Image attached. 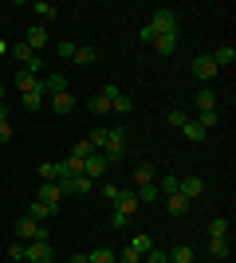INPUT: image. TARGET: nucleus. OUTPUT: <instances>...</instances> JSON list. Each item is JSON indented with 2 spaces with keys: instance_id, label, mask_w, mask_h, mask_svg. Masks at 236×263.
Returning <instances> with one entry per match:
<instances>
[{
  "instance_id": "nucleus-36",
  "label": "nucleus",
  "mask_w": 236,
  "mask_h": 263,
  "mask_svg": "<svg viewBox=\"0 0 236 263\" xmlns=\"http://www.w3.org/2000/svg\"><path fill=\"white\" fill-rule=\"evenodd\" d=\"M56 173H59L56 161H44V165H40V181H56Z\"/></svg>"
},
{
  "instance_id": "nucleus-41",
  "label": "nucleus",
  "mask_w": 236,
  "mask_h": 263,
  "mask_svg": "<svg viewBox=\"0 0 236 263\" xmlns=\"http://www.w3.org/2000/svg\"><path fill=\"white\" fill-rule=\"evenodd\" d=\"M142 263H169V255H166V252H157V248H154L150 255H142Z\"/></svg>"
},
{
  "instance_id": "nucleus-45",
  "label": "nucleus",
  "mask_w": 236,
  "mask_h": 263,
  "mask_svg": "<svg viewBox=\"0 0 236 263\" xmlns=\"http://www.w3.org/2000/svg\"><path fill=\"white\" fill-rule=\"evenodd\" d=\"M111 224H114V228H126V224H130V216H122V212H111Z\"/></svg>"
},
{
  "instance_id": "nucleus-11",
  "label": "nucleus",
  "mask_w": 236,
  "mask_h": 263,
  "mask_svg": "<svg viewBox=\"0 0 236 263\" xmlns=\"http://www.w3.org/2000/svg\"><path fill=\"white\" fill-rule=\"evenodd\" d=\"M102 173H106V157H102V154H90L87 161H83V177H87V181H99Z\"/></svg>"
},
{
  "instance_id": "nucleus-10",
  "label": "nucleus",
  "mask_w": 236,
  "mask_h": 263,
  "mask_svg": "<svg viewBox=\"0 0 236 263\" xmlns=\"http://www.w3.org/2000/svg\"><path fill=\"white\" fill-rule=\"evenodd\" d=\"M12 87L20 90V95H32V90H44V79H40V75H28V71H20V75L12 79Z\"/></svg>"
},
{
  "instance_id": "nucleus-13",
  "label": "nucleus",
  "mask_w": 236,
  "mask_h": 263,
  "mask_svg": "<svg viewBox=\"0 0 236 263\" xmlns=\"http://www.w3.org/2000/svg\"><path fill=\"white\" fill-rule=\"evenodd\" d=\"M213 63H216V71H221V67H232V63H236V47H232V44H221V47L213 51Z\"/></svg>"
},
{
  "instance_id": "nucleus-14",
  "label": "nucleus",
  "mask_w": 236,
  "mask_h": 263,
  "mask_svg": "<svg viewBox=\"0 0 236 263\" xmlns=\"http://www.w3.org/2000/svg\"><path fill=\"white\" fill-rule=\"evenodd\" d=\"M166 212L169 216H185V212H189V200L181 197V193H169L166 197Z\"/></svg>"
},
{
  "instance_id": "nucleus-2",
  "label": "nucleus",
  "mask_w": 236,
  "mask_h": 263,
  "mask_svg": "<svg viewBox=\"0 0 236 263\" xmlns=\"http://www.w3.org/2000/svg\"><path fill=\"white\" fill-rule=\"evenodd\" d=\"M99 154L106 157V165L122 161V157H126V130H106V142H102Z\"/></svg>"
},
{
  "instance_id": "nucleus-27",
  "label": "nucleus",
  "mask_w": 236,
  "mask_h": 263,
  "mask_svg": "<svg viewBox=\"0 0 236 263\" xmlns=\"http://www.w3.org/2000/svg\"><path fill=\"white\" fill-rule=\"evenodd\" d=\"M130 248H134L138 255H150V252H154V240H150L146 232H138V236H134V243H130Z\"/></svg>"
},
{
  "instance_id": "nucleus-29",
  "label": "nucleus",
  "mask_w": 236,
  "mask_h": 263,
  "mask_svg": "<svg viewBox=\"0 0 236 263\" xmlns=\"http://www.w3.org/2000/svg\"><path fill=\"white\" fill-rule=\"evenodd\" d=\"M90 185H95V181H87V177H75V181H67V189H63V193H90Z\"/></svg>"
},
{
  "instance_id": "nucleus-6",
  "label": "nucleus",
  "mask_w": 236,
  "mask_h": 263,
  "mask_svg": "<svg viewBox=\"0 0 236 263\" xmlns=\"http://www.w3.org/2000/svg\"><path fill=\"white\" fill-rule=\"evenodd\" d=\"M193 75L201 79V83H209V79H216L221 71H216L213 55H193Z\"/></svg>"
},
{
  "instance_id": "nucleus-15",
  "label": "nucleus",
  "mask_w": 236,
  "mask_h": 263,
  "mask_svg": "<svg viewBox=\"0 0 236 263\" xmlns=\"http://www.w3.org/2000/svg\"><path fill=\"white\" fill-rule=\"evenodd\" d=\"M44 95H67V75H44Z\"/></svg>"
},
{
  "instance_id": "nucleus-38",
  "label": "nucleus",
  "mask_w": 236,
  "mask_h": 263,
  "mask_svg": "<svg viewBox=\"0 0 236 263\" xmlns=\"http://www.w3.org/2000/svg\"><path fill=\"white\" fill-rule=\"evenodd\" d=\"M114 263H142V255H138L134 248H126V252H118V255H114Z\"/></svg>"
},
{
  "instance_id": "nucleus-19",
  "label": "nucleus",
  "mask_w": 236,
  "mask_h": 263,
  "mask_svg": "<svg viewBox=\"0 0 236 263\" xmlns=\"http://www.w3.org/2000/svg\"><path fill=\"white\" fill-rule=\"evenodd\" d=\"M28 216H32L35 224H44L47 216H56V209H51V204H44V200H32V209H28Z\"/></svg>"
},
{
  "instance_id": "nucleus-18",
  "label": "nucleus",
  "mask_w": 236,
  "mask_h": 263,
  "mask_svg": "<svg viewBox=\"0 0 236 263\" xmlns=\"http://www.w3.org/2000/svg\"><path fill=\"white\" fill-rule=\"evenodd\" d=\"M150 44H154L157 55H173L177 51V35H157V40H150Z\"/></svg>"
},
{
  "instance_id": "nucleus-28",
  "label": "nucleus",
  "mask_w": 236,
  "mask_h": 263,
  "mask_svg": "<svg viewBox=\"0 0 236 263\" xmlns=\"http://www.w3.org/2000/svg\"><path fill=\"white\" fill-rule=\"evenodd\" d=\"M20 102H24V110H40V106H44V90H32V95H20Z\"/></svg>"
},
{
  "instance_id": "nucleus-43",
  "label": "nucleus",
  "mask_w": 236,
  "mask_h": 263,
  "mask_svg": "<svg viewBox=\"0 0 236 263\" xmlns=\"http://www.w3.org/2000/svg\"><path fill=\"white\" fill-rule=\"evenodd\" d=\"M118 193H122V189H118V185H111V181L102 185V197H106V200H118Z\"/></svg>"
},
{
  "instance_id": "nucleus-9",
  "label": "nucleus",
  "mask_w": 236,
  "mask_h": 263,
  "mask_svg": "<svg viewBox=\"0 0 236 263\" xmlns=\"http://www.w3.org/2000/svg\"><path fill=\"white\" fill-rule=\"evenodd\" d=\"M24 44L32 47L35 55H44V47H47V32H44V24H32V28H28V35H24Z\"/></svg>"
},
{
  "instance_id": "nucleus-35",
  "label": "nucleus",
  "mask_w": 236,
  "mask_h": 263,
  "mask_svg": "<svg viewBox=\"0 0 236 263\" xmlns=\"http://www.w3.org/2000/svg\"><path fill=\"white\" fill-rule=\"evenodd\" d=\"M0 142H12V126H8V110L0 106Z\"/></svg>"
},
{
  "instance_id": "nucleus-23",
  "label": "nucleus",
  "mask_w": 236,
  "mask_h": 263,
  "mask_svg": "<svg viewBox=\"0 0 236 263\" xmlns=\"http://www.w3.org/2000/svg\"><path fill=\"white\" fill-rule=\"evenodd\" d=\"M181 134H185L189 142H205V130H201V122H197V118L185 122V126H181Z\"/></svg>"
},
{
  "instance_id": "nucleus-39",
  "label": "nucleus",
  "mask_w": 236,
  "mask_h": 263,
  "mask_svg": "<svg viewBox=\"0 0 236 263\" xmlns=\"http://www.w3.org/2000/svg\"><path fill=\"white\" fill-rule=\"evenodd\" d=\"M185 122H189V114H185V110H169V126H173V130H181Z\"/></svg>"
},
{
  "instance_id": "nucleus-4",
  "label": "nucleus",
  "mask_w": 236,
  "mask_h": 263,
  "mask_svg": "<svg viewBox=\"0 0 236 263\" xmlns=\"http://www.w3.org/2000/svg\"><path fill=\"white\" fill-rule=\"evenodd\" d=\"M16 236H20V243H32V240H47V232L35 224L32 216H24V220H16Z\"/></svg>"
},
{
  "instance_id": "nucleus-7",
  "label": "nucleus",
  "mask_w": 236,
  "mask_h": 263,
  "mask_svg": "<svg viewBox=\"0 0 236 263\" xmlns=\"http://www.w3.org/2000/svg\"><path fill=\"white\" fill-rule=\"evenodd\" d=\"M67 197V193H63V185H59V181H44V185H40V200H44V204H51V209H59V200Z\"/></svg>"
},
{
  "instance_id": "nucleus-20",
  "label": "nucleus",
  "mask_w": 236,
  "mask_h": 263,
  "mask_svg": "<svg viewBox=\"0 0 236 263\" xmlns=\"http://www.w3.org/2000/svg\"><path fill=\"white\" fill-rule=\"evenodd\" d=\"M209 255H213V259H228V240L225 236H209Z\"/></svg>"
},
{
  "instance_id": "nucleus-5",
  "label": "nucleus",
  "mask_w": 236,
  "mask_h": 263,
  "mask_svg": "<svg viewBox=\"0 0 236 263\" xmlns=\"http://www.w3.org/2000/svg\"><path fill=\"white\" fill-rule=\"evenodd\" d=\"M51 243L47 240H32V243H24V259H32V263H51Z\"/></svg>"
},
{
  "instance_id": "nucleus-44",
  "label": "nucleus",
  "mask_w": 236,
  "mask_h": 263,
  "mask_svg": "<svg viewBox=\"0 0 236 263\" xmlns=\"http://www.w3.org/2000/svg\"><path fill=\"white\" fill-rule=\"evenodd\" d=\"M8 259H24V243H20V240L8 243Z\"/></svg>"
},
{
  "instance_id": "nucleus-16",
  "label": "nucleus",
  "mask_w": 236,
  "mask_h": 263,
  "mask_svg": "<svg viewBox=\"0 0 236 263\" xmlns=\"http://www.w3.org/2000/svg\"><path fill=\"white\" fill-rule=\"evenodd\" d=\"M71 59H75L79 67H90L95 59H99V51H95V47H87V44H75V55H71Z\"/></svg>"
},
{
  "instance_id": "nucleus-1",
  "label": "nucleus",
  "mask_w": 236,
  "mask_h": 263,
  "mask_svg": "<svg viewBox=\"0 0 236 263\" xmlns=\"http://www.w3.org/2000/svg\"><path fill=\"white\" fill-rule=\"evenodd\" d=\"M157 35H177V12H169V8H161V12H154L150 16V24L142 28V40H157Z\"/></svg>"
},
{
  "instance_id": "nucleus-37",
  "label": "nucleus",
  "mask_w": 236,
  "mask_h": 263,
  "mask_svg": "<svg viewBox=\"0 0 236 263\" xmlns=\"http://www.w3.org/2000/svg\"><path fill=\"white\" fill-rule=\"evenodd\" d=\"M111 110H118V114H126V110H134V102H130V95H118V99L111 102Z\"/></svg>"
},
{
  "instance_id": "nucleus-31",
  "label": "nucleus",
  "mask_w": 236,
  "mask_h": 263,
  "mask_svg": "<svg viewBox=\"0 0 236 263\" xmlns=\"http://www.w3.org/2000/svg\"><path fill=\"white\" fill-rule=\"evenodd\" d=\"M87 263H114V252L111 248H95V252L87 255Z\"/></svg>"
},
{
  "instance_id": "nucleus-25",
  "label": "nucleus",
  "mask_w": 236,
  "mask_h": 263,
  "mask_svg": "<svg viewBox=\"0 0 236 263\" xmlns=\"http://www.w3.org/2000/svg\"><path fill=\"white\" fill-rule=\"evenodd\" d=\"M134 197H138V204H146V200H161V189H157V185H142V189H134Z\"/></svg>"
},
{
  "instance_id": "nucleus-49",
  "label": "nucleus",
  "mask_w": 236,
  "mask_h": 263,
  "mask_svg": "<svg viewBox=\"0 0 236 263\" xmlns=\"http://www.w3.org/2000/svg\"><path fill=\"white\" fill-rule=\"evenodd\" d=\"M0 106H4V83H0Z\"/></svg>"
},
{
  "instance_id": "nucleus-26",
  "label": "nucleus",
  "mask_w": 236,
  "mask_h": 263,
  "mask_svg": "<svg viewBox=\"0 0 236 263\" xmlns=\"http://www.w3.org/2000/svg\"><path fill=\"white\" fill-rule=\"evenodd\" d=\"M157 189H161V197H169V193H177V185H181V177H173V173H166L161 181H154Z\"/></svg>"
},
{
  "instance_id": "nucleus-42",
  "label": "nucleus",
  "mask_w": 236,
  "mask_h": 263,
  "mask_svg": "<svg viewBox=\"0 0 236 263\" xmlns=\"http://www.w3.org/2000/svg\"><path fill=\"white\" fill-rule=\"evenodd\" d=\"M99 95H102V99H111V102H114V99H118V95H122V90L114 87V83H106V87H102V90H99Z\"/></svg>"
},
{
  "instance_id": "nucleus-46",
  "label": "nucleus",
  "mask_w": 236,
  "mask_h": 263,
  "mask_svg": "<svg viewBox=\"0 0 236 263\" xmlns=\"http://www.w3.org/2000/svg\"><path fill=\"white\" fill-rule=\"evenodd\" d=\"M71 55H75V44H71V40H67V44H59V59H71Z\"/></svg>"
},
{
  "instance_id": "nucleus-48",
  "label": "nucleus",
  "mask_w": 236,
  "mask_h": 263,
  "mask_svg": "<svg viewBox=\"0 0 236 263\" xmlns=\"http://www.w3.org/2000/svg\"><path fill=\"white\" fill-rule=\"evenodd\" d=\"M0 55H8V44H4V40H0Z\"/></svg>"
},
{
  "instance_id": "nucleus-12",
  "label": "nucleus",
  "mask_w": 236,
  "mask_h": 263,
  "mask_svg": "<svg viewBox=\"0 0 236 263\" xmlns=\"http://www.w3.org/2000/svg\"><path fill=\"white\" fill-rule=\"evenodd\" d=\"M177 193H181V197H185V200L193 204V200H197V197L205 193V181H201V177H185V181L177 185Z\"/></svg>"
},
{
  "instance_id": "nucleus-8",
  "label": "nucleus",
  "mask_w": 236,
  "mask_h": 263,
  "mask_svg": "<svg viewBox=\"0 0 236 263\" xmlns=\"http://www.w3.org/2000/svg\"><path fill=\"white\" fill-rule=\"evenodd\" d=\"M138 209H142V204H138L134 189H122V193H118V200H114V212H122V216H134Z\"/></svg>"
},
{
  "instance_id": "nucleus-30",
  "label": "nucleus",
  "mask_w": 236,
  "mask_h": 263,
  "mask_svg": "<svg viewBox=\"0 0 236 263\" xmlns=\"http://www.w3.org/2000/svg\"><path fill=\"white\" fill-rule=\"evenodd\" d=\"M35 12H40V20H56V16H59V8H56V4H47V0H35Z\"/></svg>"
},
{
  "instance_id": "nucleus-22",
  "label": "nucleus",
  "mask_w": 236,
  "mask_h": 263,
  "mask_svg": "<svg viewBox=\"0 0 236 263\" xmlns=\"http://www.w3.org/2000/svg\"><path fill=\"white\" fill-rule=\"evenodd\" d=\"M134 185H154V165H134Z\"/></svg>"
},
{
  "instance_id": "nucleus-21",
  "label": "nucleus",
  "mask_w": 236,
  "mask_h": 263,
  "mask_svg": "<svg viewBox=\"0 0 236 263\" xmlns=\"http://www.w3.org/2000/svg\"><path fill=\"white\" fill-rule=\"evenodd\" d=\"M193 259H197V252H193L189 243H177V248L169 252V263H193Z\"/></svg>"
},
{
  "instance_id": "nucleus-33",
  "label": "nucleus",
  "mask_w": 236,
  "mask_h": 263,
  "mask_svg": "<svg viewBox=\"0 0 236 263\" xmlns=\"http://www.w3.org/2000/svg\"><path fill=\"white\" fill-rule=\"evenodd\" d=\"M90 154H95V145H90L87 138H83V142H75V149H71V157H79V161H87Z\"/></svg>"
},
{
  "instance_id": "nucleus-34",
  "label": "nucleus",
  "mask_w": 236,
  "mask_h": 263,
  "mask_svg": "<svg viewBox=\"0 0 236 263\" xmlns=\"http://www.w3.org/2000/svg\"><path fill=\"white\" fill-rule=\"evenodd\" d=\"M209 236H228V220H225V216L209 220Z\"/></svg>"
},
{
  "instance_id": "nucleus-47",
  "label": "nucleus",
  "mask_w": 236,
  "mask_h": 263,
  "mask_svg": "<svg viewBox=\"0 0 236 263\" xmlns=\"http://www.w3.org/2000/svg\"><path fill=\"white\" fill-rule=\"evenodd\" d=\"M71 263H87V255H71Z\"/></svg>"
},
{
  "instance_id": "nucleus-3",
  "label": "nucleus",
  "mask_w": 236,
  "mask_h": 263,
  "mask_svg": "<svg viewBox=\"0 0 236 263\" xmlns=\"http://www.w3.org/2000/svg\"><path fill=\"white\" fill-rule=\"evenodd\" d=\"M12 59H16V63H24V71H28V75H40V79H44V59H40L28 44H12Z\"/></svg>"
},
{
  "instance_id": "nucleus-17",
  "label": "nucleus",
  "mask_w": 236,
  "mask_h": 263,
  "mask_svg": "<svg viewBox=\"0 0 236 263\" xmlns=\"http://www.w3.org/2000/svg\"><path fill=\"white\" fill-rule=\"evenodd\" d=\"M51 110H56V114H71V110H75V95H51Z\"/></svg>"
},
{
  "instance_id": "nucleus-32",
  "label": "nucleus",
  "mask_w": 236,
  "mask_h": 263,
  "mask_svg": "<svg viewBox=\"0 0 236 263\" xmlns=\"http://www.w3.org/2000/svg\"><path fill=\"white\" fill-rule=\"evenodd\" d=\"M197 122H201V130L209 134V130L216 126V122H221V114H216V110H201V118H197Z\"/></svg>"
},
{
  "instance_id": "nucleus-24",
  "label": "nucleus",
  "mask_w": 236,
  "mask_h": 263,
  "mask_svg": "<svg viewBox=\"0 0 236 263\" xmlns=\"http://www.w3.org/2000/svg\"><path fill=\"white\" fill-rule=\"evenodd\" d=\"M201 110H216V95H213L209 87L197 90V114H201Z\"/></svg>"
},
{
  "instance_id": "nucleus-40",
  "label": "nucleus",
  "mask_w": 236,
  "mask_h": 263,
  "mask_svg": "<svg viewBox=\"0 0 236 263\" xmlns=\"http://www.w3.org/2000/svg\"><path fill=\"white\" fill-rule=\"evenodd\" d=\"M90 110H95V114H106V110H111V99H102V95H95V99H90Z\"/></svg>"
}]
</instances>
